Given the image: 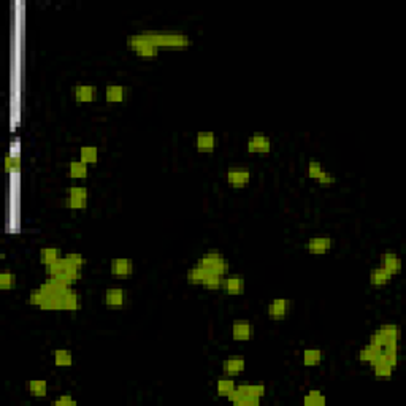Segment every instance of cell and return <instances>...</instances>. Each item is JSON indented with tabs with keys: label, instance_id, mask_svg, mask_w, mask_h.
I'll return each instance as SVG.
<instances>
[{
	"label": "cell",
	"instance_id": "cell-2",
	"mask_svg": "<svg viewBox=\"0 0 406 406\" xmlns=\"http://www.w3.org/2000/svg\"><path fill=\"white\" fill-rule=\"evenodd\" d=\"M197 265L205 268L206 272L218 273L220 276H224L227 273V270H229V263H227V260L218 251H208V254L203 255L202 259H198Z\"/></svg>",
	"mask_w": 406,
	"mask_h": 406
},
{
	"label": "cell",
	"instance_id": "cell-3",
	"mask_svg": "<svg viewBox=\"0 0 406 406\" xmlns=\"http://www.w3.org/2000/svg\"><path fill=\"white\" fill-rule=\"evenodd\" d=\"M88 202V190L83 186H72L68 189L67 206L72 210H83L86 208Z\"/></svg>",
	"mask_w": 406,
	"mask_h": 406
},
{
	"label": "cell",
	"instance_id": "cell-36",
	"mask_svg": "<svg viewBox=\"0 0 406 406\" xmlns=\"http://www.w3.org/2000/svg\"><path fill=\"white\" fill-rule=\"evenodd\" d=\"M320 172H322V165H320V162H317V160H310L308 173H310V176L312 178V180H316Z\"/></svg>",
	"mask_w": 406,
	"mask_h": 406
},
{
	"label": "cell",
	"instance_id": "cell-11",
	"mask_svg": "<svg viewBox=\"0 0 406 406\" xmlns=\"http://www.w3.org/2000/svg\"><path fill=\"white\" fill-rule=\"evenodd\" d=\"M97 94V89L91 84H80V86L73 88V95L80 103H91L94 102Z\"/></svg>",
	"mask_w": 406,
	"mask_h": 406
},
{
	"label": "cell",
	"instance_id": "cell-25",
	"mask_svg": "<svg viewBox=\"0 0 406 406\" xmlns=\"http://www.w3.org/2000/svg\"><path fill=\"white\" fill-rule=\"evenodd\" d=\"M372 365H373V370H375V375L379 376V377H389L392 375V370H394V367H390L386 360L381 359V355L372 363Z\"/></svg>",
	"mask_w": 406,
	"mask_h": 406
},
{
	"label": "cell",
	"instance_id": "cell-34",
	"mask_svg": "<svg viewBox=\"0 0 406 406\" xmlns=\"http://www.w3.org/2000/svg\"><path fill=\"white\" fill-rule=\"evenodd\" d=\"M29 300H31V303H32L33 306H38V308H40L41 303H43V300H45V294L41 292L40 287H38V289H33V290L31 292Z\"/></svg>",
	"mask_w": 406,
	"mask_h": 406
},
{
	"label": "cell",
	"instance_id": "cell-22",
	"mask_svg": "<svg viewBox=\"0 0 406 406\" xmlns=\"http://www.w3.org/2000/svg\"><path fill=\"white\" fill-rule=\"evenodd\" d=\"M381 352H382V349H379V347H376V346H373V344L368 343L365 347L362 349L359 355H360V360H362V362L373 363V362L381 355Z\"/></svg>",
	"mask_w": 406,
	"mask_h": 406
},
{
	"label": "cell",
	"instance_id": "cell-29",
	"mask_svg": "<svg viewBox=\"0 0 406 406\" xmlns=\"http://www.w3.org/2000/svg\"><path fill=\"white\" fill-rule=\"evenodd\" d=\"M303 403L306 406H317V405L322 406V405H325V397L320 394L319 390H311L303 398Z\"/></svg>",
	"mask_w": 406,
	"mask_h": 406
},
{
	"label": "cell",
	"instance_id": "cell-35",
	"mask_svg": "<svg viewBox=\"0 0 406 406\" xmlns=\"http://www.w3.org/2000/svg\"><path fill=\"white\" fill-rule=\"evenodd\" d=\"M65 259H67V262L70 263V265H73L75 268H80L81 270V267L84 265V259H83L81 254H76V252L67 254Z\"/></svg>",
	"mask_w": 406,
	"mask_h": 406
},
{
	"label": "cell",
	"instance_id": "cell-12",
	"mask_svg": "<svg viewBox=\"0 0 406 406\" xmlns=\"http://www.w3.org/2000/svg\"><path fill=\"white\" fill-rule=\"evenodd\" d=\"M133 273V262L130 259H113L111 275L115 276H130Z\"/></svg>",
	"mask_w": 406,
	"mask_h": 406
},
{
	"label": "cell",
	"instance_id": "cell-26",
	"mask_svg": "<svg viewBox=\"0 0 406 406\" xmlns=\"http://www.w3.org/2000/svg\"><path fill=\"white\" fill-rule=\"evenodd\" d=\"M322 360V352L319 349H306L303 352V363L306 367H316Z\"/></svg>",
	"mask_w": 406,
	"mask_h": 406
},
{
	"label": "cell",
	"instance_id": "cell-17",
	"mask_svg": "<svg viewBox=\"0 0 406 406\" xmlns=\"http://www.w3.org/2000/svg\"><path fill=\"white\" fill-rule=\"evenodd\" d=\"M376 332L381 333L387 340V343H398V338H400V329L394 324H384Z\"/></svg>",
	"mask_w": 406,
	"mask_h": 406
},
{
	"label": "cell",
	"instance_id": "cell-19",
	"mask_svg": "<svg viewBox=\"0 0 406 406\" xmlns=\"http://www.w3.org/2000/svg\"><path fill=\"white\" fill-rule=\"evenodd\" d=\"M208 273L210 272H206L205 268L195 265L187 272V281H189V284H202L203 286V282L206 280V276H208Z\"/></svg>",
	"mask_w": 406,
	"mask_h": 406
},
{
	"label": "cell",
	"instance_id": "cell-32",
	"mask_svg": "<svg viewBox=\"0 0 406 406\" xmlns=\"http://www.w3.org/2000/svg\"><path fill=\"white\" fill-rule=\"evenodd\" d=\"M16 284V276L13 275L11 272H2L0 273V287L3 290H8V289H13Z\"/></svg>",
	"mask_w": 406,
	"mask_h": 406
},
{
	"label": "cell",
	"instance_id": "cell-8",
	"mask_svg": "<svg viewBox=\"0 0 406 406\" xmlns=\"http://www.w3.org/2000/svg\"><path fill=\"white\" fill-rule=\"evenodd\" d=\"M105 303L110 310H121L124 306V289H121V287L106 289Z\"/></svg>",
	"mask_w": 406,
	"mask_h": 406
},
{
	"label": "cell",
	"instance_id": "cell-6",
	"mask_svg": "<svg viewBox=\"0 0 406 406\" xmlns=\"http://www.w3.org/2000/svg\"><path fill=\"white\" fill-rule=\"evenodd\" d=\"M251 180V172L248 168H230L227 172V183L233 187H245Z\"/></svg>",
	"mask_w": 406,
	"mask_h": 406
},
{
	"label": "cell",
	"instance_id": "cell-30",
	"mask_svg": "<svg viewBox=\"0 0 406 406\" xmlns=\"http://www.w3.org/2000/svg\"><path fill=\"white\" fill-rule=\"evenodd\" d=\"M235 387H237L235 382L232 379H229V377H220L218 381V394L220 397H229L235 390Z\"/></svg>",
	"mask_w": 406,
	"mask_h": 406
},
{
	"label": "cell",
	"instance_id": "cell-14",
	"mask_svg": "<svg viewBox=\"0 0 406 406\" xmlns=\"http://www.w3.org/2000/svg\"><path fill=\"white\" fill-rule=\"evenodd\" d=\"M390 278H392L390 273L382 267L373 268L372 272H370V282H372V286H376V287L386 286V284L390 281Z\"/></svg>",
	"mask_w": 406,
	"mask_h": 406
},
{
	"label": "cell",
	"instance_id": "cell-28",
	"mask_svg": "<svg viewBox=\"0 0 406 406\" xmlns=\"http://www.w3.org/2000/svg\"><path fill=\"white\" fill-rule=\"evenodd\" d=\"M80 156H81V160L86 163V165L95 163L98 159V149L95 146H83L80 149Z\"/></svg>",
	"mask_w": 406,
	"mask_h": 406
},
{
	"label": "cell",
	"instance_id": "cell-38",
	"mask_svg": "<svg viewBox=\"0 0 406 406\" xmlns=\"http://www.w3.org/2000/svg\"><path fill=\"white\" fill-rule=\"evenodd\" d=\"M54 403H56V405H76V402L73 400L72 397H68V395L58 398V400H56Z\"/></svg>",
	"mask_w": 406,
	"mask_h": 406
},
{
	"label": "cell",
	"instance_id": "cell-39",
	"mask_svg": "<svg viewBox=\"0 0 406 406\" xmlns=\"http://www.w3.org/2000/svg\"><path fill=\"white\" fill-rule=\"evenodd\" d=\"M13 163H15V167L18 168V157L13 159ZM10 167H11V157H6V172H10L11 170Z\"/></svg>",
	"mask_w": 406,
	"mask_h": 406
},
{
	"label": "cell",
	"instance_id": "cell-18",
	"mask_svg": "<svg viewBox=\"0 0 406 406\" xmlns=\"http://www.w3.org/2000/svg\"><path fill=\"white\" fill-rule=\"evenodd\" d=\"M105 97L108 103H119L124 100V88L119 86V84H110L106 86Z\"/></svg>",
	"mask_w": 406,
	"mask_h": 406
},
{
	"label": "cell",
	"instance_id": "cell-15",
	"mask_svg": "<svg viewBox=\"0 0 406 406\" xmlns=\"http://www.w3.org/2000/svg\"><path fill=\"white\" fill-rule=\"evenodd\" d=\"M382 268H386L387 272L390 273V276H394V275H397V273H400V270H402V260L397 257L395 252H386V254H384Z\"/></svg>",
	"mask_w": 406,
	"mask_h": 406
},
{
	"label": "cell",
	"instance_id": "cell-37",
	"mask_svg": "<svg viewBox=\"0 0 406 406\" xmlns=\"http://www.w3.org/2000/svg\"><path fill=\"white\" fill-rule=\"evenodd\" d=\"M316 181L319 183V184H333L335 183V176L332 175V173H329V172H320L319 173V176L316 178Z\"/></svg>",
	"mask_w": 406,
	"mask_h": 406
},
{
	"label": "cell",
	"instance_id": "cell-10",
	"mask_svg": "<svg viewBox=\"0 0 406 406\" xmlns=\"http://www.w3.org/2000/svg\"><path fill=\"white\" fill-rule=\"evenodd\" d=\"M332 246H333V240L329 238V237H316V238H311V240L308 241V245H306V248H308V251H310L311 254H316V255H320V254L327 252Z\"/></svg>",
	"mask_w": 406,
	"mask_h": 406
},
{
	"label": "cell",
	"instance_id": "cell-31",
	"mask_svg": "<svg viewBox=\"0 0 406 406\" xmlns=\"http://www.w3.org/2000/svg\"><path fill=\"white\" fill-rule=\"evenodd\" d=\"M29 390L33 397H45L48 392V384L43 379H33L29 382Z\"/></svg>",
	"mask_w": 406,
	"mask_h": 406
},
{
	"label": "cell",
	"instance_id": "cell-9",
	"mask_svg": "<svg viewBox=\"0 0 406 406\" xmlns=\"http://www.w3.org/2000/svg\"><path fill=\"white\" fill-rule=\"evenodd\" d=\"M232 337L237 341H248L252 337V325L248 320H235L232 325Z\"/></svg>",
	"mask_w": 406,
	"mask_h": 406
},
{
	"label": "cell",
	"instance_id": "cell-21",
	"mask_svg": "<svg viewBox=\"0 0 406 406\" xmlns=\"http://www.w3.org/2000/svg\"><path fill=\"white\" fill-rule=\"evenodd\" d=\"M70 176L73 180H83L88 175V165L83 160H72L70 162Z\"/></svg>",
	"mask_w": 406,
	"mask_h": 406
},
{
	"label": "cell",
	"instance_id": "cell-20",
	"mask_svg": "<svg viewBox=\"0 0 406 406\" xmlns=\"http://www.w3.org/2000/svg\"><path fill=\"white\" fill-rule=\"evenodd\" d=\"M237 390L243 395H251L257 398H262L265 394V387L262 384H243V386H238Z\"/></svg>",
	"mask_w": 406,
	"mask_h": 406
},
{
	"label": "cell",
	"instance_id": "cell-23",
	"mask_svg": "<svg viewBox=\"0 0 406 406\" xmlns=\"http://www.w3.org/2000/svg\"><path fill=\"white\" fill-rule=\"evenodd\" d=\"M81 308V297L76 294V292L70 290L63 295V310L75 311Z\"/></svg>",
	"mask_w": 406,
	"mask_h": 406
},
{
	"label": "cell",
	"instance_id": "cell-7",
	"mask_svg": "<svg viewBox=\"0 0 406 406\" xmlns=\"http://www.w3.org/2000/svg\"><path fill=\"white\" fill-rule=\"evenodd\" d=\"M289 306H290V302L287 298H275L268 306V316L273 320H281L287 316Z\"/></svg>",
	"mask_w": 406,
	"mask_h": 406
},
{
	"label": "cell",
	"instance_id": "cell-4",
	"mask_svg": "<svg viewBox=\"0 0 406 406\" xmlns=\"http://www.w3.org/2000/svg\"><path fill=\"white\" fill-rule=\"evenodd\" d=\"M272 148V141L263 133H254L248 140V151L251 154H267Z\"/></svg>",
	"mask_w": 406,
	"mask_h": 406
},
{
	"label": "cell",
	"instance_id": "cell-13",
	"mask_svg": "<svg viewBox=\"0 0 406 406\" xmlns=\"http://www.w3.org/2000/svg\"><path fill=\"white\" fill-rule=\"evenodd\" d=\"M216 146V135L213 132H198L197 149L200 153H211Z\"/></svg>",
	"mask_w": 406,
	"mask_h": 406
},
{
	"label": "cell",
	"instance_id": "cell-24",
	"mask_svg": "<svg viewBox=\"0 0 406 406\" xmlns=\"http://www.w3.org/2000/svg\"><path fill=\"white\" fill-rule=\"evenodd\" d=\"M58 259H61V251L58 248H43L40 251V260L45 265H51Z\"/></svg>",
	"mask_w": 406,
	"mask_h": 406
},
{
	"label": "cell",
	"instance_id": "cell-27",
	"mask_svg": "<svg viewBox=\"0 0 406 406\" xmlns=\"http://www.w3.org/2000/svg\"><path fill=\"white\" fill-rule=\"evenodd\" d=\"M54 362L58 367H70L73 363V355L67 349H58L54 352Z\"/></svg>",
	"mask_w": 406,
	"mask_h": 406
},
{
	"label": "cell",
	"instance_id": "cell-33",
	"mask_svg": "<svg viewBox=\"0 0 406 406\" xmlns=\"http://www.w3.org/2000/svg\"><path fill=\"white\" fill-rule=\"evenodd\" d=\"M220 282H222V276L218 275V273H208V276H206V280L203 282V286L216 290V289H220Z\"/></svg>",
	"mask_w": 406,
	"mask_h": 406
},
{
	"label": "cell",
	"instance_id": "cell-5",
	"mask_svg": "<svg viewBox=\"0 0 406 406\" xmlns=\"http://www.w3.org/2000/svg\"><path fill=\"white\" fill-rule=\"evenodd\" d=\"M220 289L229 295H240L245 290V280L240 275H227L222 282H220Z\"/></svg>",
	"mask_w": 406,
	"mask_h": 406
},
{
	"label": "cell",
	"instance_id": "cell-16",
	"mask_svg": "<svg viewBox=\"0 0 406 406\" xmlns=\"http://www.w3.org/2000/svg\"><path fill=\"white\" fill-rule=\"evenodd\" d=\"M222 370H224L225 375L235 376V375H238V373H241V372L245 370V360L240 359V357L227 359V360H224V363H222Z\"/></svg>",
	"mask_w": 406,
	"mask_h": 406
},
{
	"label": "cell",
	"instance_id": "cell-1",
	"mask_svg": "<svg viewBox=\"0 0 406 406\" xmlns=\"http://www.w3.org/2000/svg\"><path fill=\"white\" fill-rule=\"evenodd\" d=\"M138 37L151 43L154 46H178V48H184L189 46L192 41L187 35L180 33V32H141L137 33Z\"/></svg>",
	"mask_w": 406,
	"mask_h": 406
}]
</instances>
